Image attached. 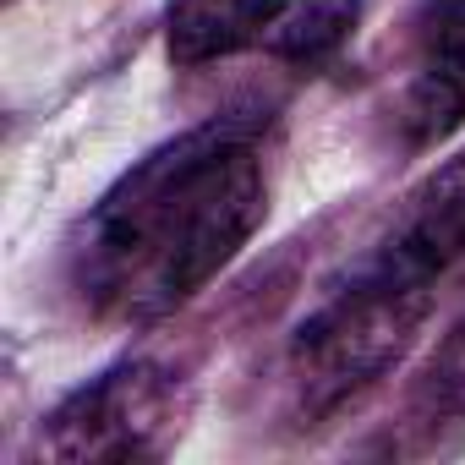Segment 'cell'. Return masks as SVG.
<instances>
[{
	"instance_id": "obj_1",
	"label": "cell",
	"mask_w": 465,
	"mask_h": 465,
	"mask_svg": "<svg viewBox=\"0 0 465 465\" xmlns=\"http://www.w3.org/2000/svg\"><path fill=\"white\" fill-rule=\"evenodd\" d=\"M269 213L247 126L208 121L137 159L83 219L72 285L110 323H159L242 258Z\"/></svg>"
},
{
	"instance_id": "obj_2",
	"label": "cell",
	"mask_w": 465,
	"mask_h": 465,
	"mask_svg": "<svg viewBox=\"0 0 465 465\" xmlns=\"http://www.w3.org/2000/svg\"><path fill=\"white\" fill-rule=\"evenodd\" d=\"M427 312H432V285H416V280L361 263L296 329L291 372H296L302 405L318 416V411H334V405L356 400L361 389H372L411 351Z\"/></svg>"
},
{
	"instance_id": "obj_3",
	"label": "cell",
	"mask_w": 465,
	"mask_h": 465,
	"mask_svg": "<svg viewBox=\"0 0 465 465\" xmlns=\"http://www.w3.org/2000/svg\"><path fill=\"white\" fill-rule=\"evenodd\" d=\"M186 427V389L159 361H121L94 383L72 389L39 432L45 460L66 465H126L159 460Z\"/></svg>"
},
{
	"instance_id": "obj_4",
	"label": "cell",
	"mask_w": 465,
	"mask_h": 465,
	"mask_svg": "<svg viewBox=\"0 0 465 465\" xmlns=\"http://www.w3.org/2000/svg\"><path fill=\"white\" fill-rule=\"evenodd\" d=\"M361 23V0H170L164 45L181 66L230 55L329 61Z\"/></svg>"
},
{
	"instance_id": "obj_5",
	"label": "cell",
	"mask_w": 465,
	"mask_h": 465,
	"mask_svg": "<svg viewBox=\"0 0 465 465\" xmlns=\"http://www.w3.org/2000/svg\"><path fill=\"white\" fill-rule=\"evenodd\" d=\"M460 258H465V153L438 164L405 197V208L394 213L389 236L367 263L416 285H438Z\"/></svg>"
},
{
	"instance_id": "obj_6",
	"label": "cell",
	"mask_w": 465,
	"mask_h": 465,
	"mask_svg": "<svg viewBox=\"0 0 465 465\" xmlns=\"http://www.w3.org/2000/svg\"><path fill=\"white\" fill-rule=\"evenodd\" d=\"M427 55L465 83V0H438L427 12Z\"/></svg>"
}]
</instances>
